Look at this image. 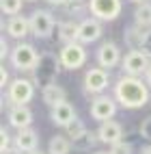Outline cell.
<instances>
[{
    "label": "cell",
    "mask_w": 151,
    "mask_h": 154,
    "mask_svg": "<svg viewBox=\"0 0 151 154\" xmlns=\"http://www.w3.org/2000/svg\"><path fill=\"white\" fill-rule=\"evenodd\" d=\"M115 100L125 109H140L151 98H149L147 85L138 76H127L125 74L123 78H119L115 83Z\"/></svg>",
    "instance_id": "cell-1"
},
{
    "label": "cell",
    "mask_w": 151,
    "mask_h": 154,
    "mask_svg": "<svg viewBox=\"0 0 151 154\" xmlns=\"http://www.w3.org/2000/svg\"><path fill=\"white\" fill-rule=\"evenodd\" d=\"M60 67H63V65H60V61H58L56 54L41 52L37 65L33 67V83L37 87H41V89H45L48 85H54L58 74H60Z\"/></svg>",
    "instance_id": "cell-2"
},
{
    "label": "cell",
    "mask_w": 151,
    "mask_h": 154,
    "mask_svg": "<svg viewBox=\"0 0 151 154\" xmlns=\"http://www.w3.org/2000/svg\"><path fill=\"white\" fill-rule=\"evenodd\" d=\"M9 59H11V65L13 69L17 72H33V67L37 65V61H39V52H37V48L33 44H17L13 50H11V54H9Z\"/></svg>",
    "instance_id": "cell-3"
},
{
    "label": "cell",
    "mask_w": 151,
    "mask_h": 154,
    "mask_svg": "<svg viewBox=\"0 0 151 154\" xmlns=\"http://www.w3.org/2000/svg\"><path fill=\"white\" fill-rule=\"evenodd\" d=\"M28 20H30V33H33L37 39L52 37L54 28L58 26L54 13L52 11H45V9H37V11H33Z\"/></svg>",
    "instance_id": "cell-4"
},
{
    "label": "cell",
    "mask_w": 151,
    "mask_h": 154,
    "mask_svg": "<svg viewBox=\"0 0 151 154\" xmlns=\"http://www.w3.org/2000/svg\"><path fill=\"white\" fill-rule=\"evenodd\" d=\"M35 83L28 78H15L11 85L7 87V100L13 106H26L35 96Z\"/></svg>",
    "instance_id": "cell-5"
},
{
    "label": "cell",
    "mask_w": 151,
    "mask_h": 154,
    "mask_svg": "<svg viewBox=\"0 0 151 154\" xmlns=\"http://www.w3.org/2000/svg\"><path fill=\"white\" fill-rule=\"evenodd\" d=\"M58 61H60V65H63V69H69V72L78 69V67H82L86 63V50L80 42L65 44L58 52Z\"/></svg>",
    "instance_id": "cell-6"
},
{
    "label": "cell",
    "mask_w": 151,
    "mask_h": 154,
    "mask_svg": "<svg viewBox=\"0 0 151 154\" xmlns=\"http://www.w3.org/2000/svg\"><path fill=\"white\" fill-rule=\"evenodd\" d=\"M121 9H123V0H89V11L93 13V17L104 22L117 20Z\"/></svg>",
    "instance_id": "cell-7"
},
{
    "label": "cell",
    "mask_w": 151,
    "mask_h": 154,
    "mask_svg": "<svg viewBox=\"0 0 151 154\" xmlns=\"http://www.w3.org/2000/svg\"><path fill=\"white\" fill-rule=\"evenodd\" d=\"M110 83V74H108V69L104 67H91L86 69V74L82 78V87H84V94H102V91L108 87Z\"/></svg>",
    "instance_id": "cell-8"
},
{
    "label": "cell",
    "mask_w": 151,
    "mask_h": 154,
    "mask_svg": "<svg viewBox=\"0 0 151 154\" xmlns=\"http://www.w3.org/2000/svg\"><path fill=\"white\" fill-rule=\"evenodd\" d=\"M149 61H151V57L147 52H143V50H129L121 61V65H123V72L127 76H140L151 65Z\"/></svg>",
    "instance_id": "cell-9"
},
{
    "label": "cell",
    "mask_w": 151,
    "mask_h": 154,
    "mask_svg": "<svg viewBox=\"0 0 151 154\" xmlns=\"http://www.w3.org/2000/svg\"><path fill=\"white\" fill-rule=\"evenodd\" d=\"M117 104H119V102H117L115 98L97 96L93 102H91V117L97 119V122L112 119V117H115V113H117Z\"/></svg>",
    "instance_id": "cell-10"
},
{
    "label": "cell",
    "mask_w": 151,
    "mask_h": 154,
    "mask_svg": "<svg viewBox=\"0 0 151 154\" xmlns=\"http://www.w3.org/2000/svg\"><path fill=\"white\" fill-rule=\"evenodd\" d=\"M119 61H121V52H119V46L115 42H104L97 48V65L99 67L112 69L119 65Z\"/></svg>",
    "instance_id": "cell-11"
},
{
    "label": "cell",
    "mask_w": 151,
    "mask_h": 154,
    "mask_svg": "<svg viewBox=\"0 0 151 154\" xmlns=\"http://www.w3.org/2000/svg\"><path fill=\"white\" fill-rule=\"evenodd\" d=\"M2 28L7 30L9 37H13V39H24V37L28 35V30H30V20L24 17L22 13H17V15H11L9 20H4V22H2Z\"/></svg>",
    "instance_id": "cell-12"
},
{
    "label": "cell",
    "mask_w": 151,
    "mask_h": 154,
    "mask_svg": "<svg viewBox=\"0 0 151 154\" xmlns=\"http://www.w3.org/2000/svg\"><path fill=\"white\" fill-rule=\"evenodd\" d=\"M102 37V24L95 17H86L80 22V33H78V42L80 44H93Z\"/></svg>",
    "instance_id": "cell-13"
},
{
    "label": "cell",
    "mask_w": 151,
    "mask_h": 154,
    "mask_svg": "<svg viewBox=\"0 0 151 154\" xmlns=\"http://www.w3.org/2000/svg\"><path fill=\"white\" fill-rule=\"evenodd\" d=\"M13 143H15V148L22 150L24 154H30V152H35L37 146H39V135L30 126L28 128H19L17 135L13 137Z\"/></svg>",
    "instance_id": "cell-14"
},
{
    "label": "cell",
    "mask_w": 151,
    "mask_h": 154,
    "mask_svg": "<svg viewBox=\"0 0 151 154\" xmlns=\"http://www.w3.org/2000/svg\"><path fill=\"white\" fill-rule=\"evenodd\" d=\"M97 135H99V141H102V143H108V146H112V143H117V141L123 139V126H121L119 122L106 119L104 124L99 126Z\"/></svg>",
    "instance_id": "cell-15"
},
{
    "label": "cell",
    "mask_w": 151,
    "mask_h": 154,
    "mask_svg": "<svg viewBox=\"0 0 151 154\" xmlns=\"http://www.w3.org/2000/svg\"><path fill=\"white\" fill-rule=\"evenodd\" d=\"M9 117V124H11L13 128H28L30 124H33V113H30L28 106H11L7 113Z\"/></svg>",
    "instance_id": "cell-16"
},
{
    "label": "cell",
    "mask_w": 151,
    "mask_h": 154,
    "mask_svg": "<svg viewBox=\"0 0 151 154\" xmlns=\"http://www.w3.org/2000/svg\"><path fill=\"white\" fill-rule=\"evenodd\" d=\"M50 117H52V122H54L56 126H63V128H65L69 122L76 119L78 115H76V109L65 100V102H60V104L52 106V113H50Z\"/></svg>",
    "instance_id": "cell-17"
},
{
    "label": "cell",
    "mask_w": 151,
    "mask_h": 154,
    "mask_svg": "<svg viewBox=\"0 0 151 154\" xmlns=\"http://www.w3.org/2000/svg\"><path fill=\"white\" fill-rule=\"evenodd\" d=\"M78 33H80V24L67 20V22H58L56 26V35H58V42L60 44H71V42H78Z\"/></svg>",
    "instance_id": "cell-18"
},
{
    "label": "cell",
    "mask_w": 151,
    "mask_h": 154,
    "mask_svg": "<svg viewBox=\"0 0 151 154\" xmlns=\"http://www.w3.org/2000/svg\"><path fill=\"white\" fill-rule=\"evenodd\" d=\"M41 98H43V104H48L50 109L60 104V102H65L67 100V91L60 87V85H48L45 89H41Z\"/></svg>",
    "instance_id": "cell-19"
},
{
    "label": "cell",
    "mask_w": 151,
    "mask_h": 154,
    "mask_svg": "<svg viewBox=\"0 0 151 154\" xmlns=\"http://www.w3.org/2000/svg\"><path fill=\"white\" fill-rule=\"evenodd\" d=\"M123 39H125V46L129 50H143V39H145V30L140 26H125L123 30Z\"/></svg>",
    "instance_id": "cell-20"
},
{
    "label": "cell",
    "mask_w": 151,
    "mask_h": 154,
    "mask_svg": "<svg viewBox=\"0 0 151 154\" xmlns=\"http://www.w3.org/2000/svg\"><path fill=\"white\" fill-rule=\"evenodd\" d=\"M97 141H99V135H97V132H93V130H82L71 143H74V150H78V152H89V150L95 148Z\"/></svg>",
    "instance_id": "cell-21"
},
{
    "label": "cell",
    "mask_w": 151,
    "mask_h": 154,
    "mask_svg": "<svg viewBox=\"0 0 151 154\" xmlns=\"http://www.w3.org/2000/svg\"><path fill=\"white\" fill-rule=\"evenodd\" d=\"M74 148L71 139H69L67 135H54L52 139H50L48 143V154H69V150Z\"/></svg>",
    "instance_id": "cell-22"
},
{
    "label": "cell",
    "mask_w": 151,
    "mask_h": 154,
    "mask_svg": "<svg viewBox=\"0 0 151 154\" xmlns=\"http://www.w3.org/2000/svg\"><path fill=\"white\" fill-rule=\"evenodd\" d=\"M134 24L140 28H151V2H143L134 11Z\"/></svg>",
    "instance_id": "cell-23"
},
{
    "label": "cell",
    "mask_w": 151,
    "mask_h": 154,
    "mask_svg": "<svg viewBox=\"0 0 151 154\" xmlns=\"http://www.w3.org/2000/svg\"><path fill=\"white\" fill-rule=\"evenodd\" d=\"M63 9H65V13L69 17H82L89 11V2L86 0H67L63 5Z\"/></svg>",
    "instance_id": "cell-24"
},
{
    "label": "cell",
    "mask_w": 151,
    "mask_h": 154,
    "mask_svg": "<svg viewBox=\"0 0 151 154\" xmlns=\"http://www.w3.org/2000/svg\"><path fill=\"white\" fill-rule=\"evenodd\" d=\"M22 5L24 0H0V9H2L4 15H17L19 11H22Z\"/></svg>",
    "instance_id": "cell-25"
},
{
    "label": "cell",
    "mask_w": 151,
    "mask_h": 154,
    "mask_svg": "<svg viewBox=\"0 0 151 154\" xmlns=\"http://www.w3.org/2000/svg\"><path fill=\"white\" fill-rule=\"evenodd\" d=\"M82 130H86V128H84V122L80 119V117H76V119H71V122H69V124L65 126V135L74 141V139H76Z\"/></svg>",
    "instance_id": "cell-26"
},
{
    "label": "cell",
    "mask_w": 151,
    "mask_h": 154,
    "mask_svg": "<svg viewBox=\"0 0 151 154\" xmlns=\"http://www.w3.org/2000/svg\"><path fill=\"white\" fill-rule=\"evenodd\" d=\"M110 154H132V143H127V141H117L110 146Z\"/></svg>",
    "instance_id": "cell-27"
},
{
    "label": "cell",
    "mask_w": 151,
    "mask_h": 154,
    "mask_svg": "<svg viewBox=\"0 0 151 154\" xmlns=\"http://www.w3.org/2000/svg\"><path fill=\"white\" fill-rule=\"evenodd\" d=\"M138 132H140V137H143V139L151 141V115H147L143 122H140V128H138Z\"/></svg>",
    "instance_id": "cell-28"
},
{
    "label": "cell",
    "mask_w": 151,
    "mask_h": 154,
    "mask_svg": "<svg viewBox=\"0 0 151 154\" xmlns=\"http://www.w3.org/2000/svg\"><path fill=\"white\" fill-rule=\"evenodd\" d=\"M143 52H147L151 57V28L145 30V39H143Z\"/></svg>",
    "instance_id": "cell-29"
},
{
    "label": "cell",
    "mask_w": 151,
    "mask_h": 154,
    "mask_svg": "<svg viewBox=\"0 0 151 154\" xmlns=\"http://www.w3.org/2000/svg\"><path fill=\"white\" fill-rule=\"evenodd\" d=\"M0 137H2V154H4V152H9V143H11V137H9L7 128L0 130Z\"/></svg>",
    "instance_id": "cell-30"
},
{
    "label": "cell",
    "mask_w": 151,
    "mask_h": 154,
    "mask_svg": "<svg viewBox=\"0 0 151 154\" xmlns=\"http://www.w3.org/2000/svg\"><path fill=\"white\" fill-rule=\"evenodd\" d=\"M0 87H9V69L2 65V67H0Z\"/></svg>",
    "instance_id": "cell-31"
},
{
    "label": "cell",
    "mask_w": 151,
    "mask_h": 154,
    "mask_svg": "<svg viewBox=\"0 0 151 154\" xmlns=\"http://www.w3.org/2000/svg\"><path fill=\"white\" fill-rule=\"evenodd\" d=\"M0 50H2V52H0V57H2V59H7L9 54H11V52H9V44H7V37H2V39H0Z\"/></svg>",
    "instance_id": "cell-32"
},
{
    "label": "cell",
    "mask_w": 151,
    "mask_h": 154,
    "mask_svg": "<svg viewBox=\"0 0 151 154\" xmlns=\"http://www.w3.org/2000/svg\"><path fill=\"white\" fill-rule=\"evenodd\" d=\"M45 2H48V5H52V7H63L67 0H45Z\"/></svg>",
    "instance_id": "cell-33"
},
{
    "label": "cell",
    "mask_w": 151,
    "mask_h": 154,
    "mask_svg": "<svg viewBox=\"0 0 151 154\" xmlns=\"http://www.w3.org/2000/svg\"><path fill=\"white\" fill-rule=\"evenodd\" d=\"M145 78H147V85L151 87V65L147 67V72H145Z\"/></svg>",
    "instance_id": "cell-34"
},
{
    "label": "cell",
    "mask_w": 151,
    "mask_h": 154,
    "mask_svg": "<svg viewBox=\"0 0 151 154\" xmlns=\"http://www.w3.org/2000/svg\"><path fill=\"white\" fill-rule=\"evenodd\" d=\"M4 154H24L22 150H17V148H13V150H9V152H4Z\"/></svg>",
    "instance_id": "cell-35"
},
{
    "label": "cell",
    "mask_w": 151,
    "mask_h": 154,
    "mask_svg": "<svg viewBox=\"0 0 151 154\" xmlns=\"http://www.w3.org/2000/svg\"><path fill=\"white\" fill-rule=\"evenodd\" d=\"M127 2H134V5H143V2H149V0H127Z\"/></svg>",
    "instance_id": "cell-36"
},
{
    "label": "cell",
    "mask_w": 151,
    "mask_h": 154,
    "mask_svg": "<svg viewBox=\"0 0 151 154\" xmlns=\"http://www.w3.org/2000/svg\"><path fill=\"white\" fill-rule=\"evenodd\" d=\"M140 154H151V146H147V148H143V152Z\"/></svg>",
    "instance_id": "cell-37"
},
{
    "label": "cell",
    "mask_w": 151,
    "mask_h": 154,
    "mask_svg": "<svg viewBox=\"0 0 151 154\" xmlns=\"http://www.w3.org/2000/svg\"><path fill=\"white\" fill-rule=\"evenodd\" d=\"M93 154H110V152H106V150H97V152H93Z\"/></svg>",
    "instance_id": "cell-38"
},
{
    "label": "cell",
    "mask_w": 151,
    "mask_h": 154,
    "mask_svg": "<svg viewBox=\"0 0 151 154\" xmlns=\"http://www.w3.org/2000/svg\"><path fill=\"white\" fill-rule=\"evenodd\" d=\"M30 154H43V152H37V150H35V152H30Z\"/></svg>",
    "instance_id": "cell-39"
},
{
    "label": "cell",
    "mask_w": 151,
    "mask_h": 154,
    "mask_svg": "<svg viewBox=\"0 0 151 154\" xmlns=\"http://www.w3.org/2000/svg\"><path fill=\"white\" fill-rule=\"evenodd\" d=\"M28 2H35V0H28Z\"/></svg>",
    "instance_id": "cell-40"
}]
</instances>
